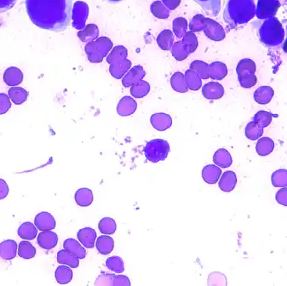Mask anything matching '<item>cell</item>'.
Returning a JSON list of instances; mask_svg holds the SVG:
<instances>
[{"mask_svg":"<svg viewBox=\"0 0 287 286\" xmlns=\"http://www.w3.org/2000/svg\"><path fill=\"white\" fill-rule=\"evenodd\" d=\"M34 225L40 231H47L53 230L55 228L56 222L49 212L43 211L36 215L34 218Z\"/></svg>","mask_w":287,"mask_h":286,"instance_id":"7","label":"cell"},{"mask_svg":"<svg viewBox=\"0 0 287 286\" xmlns=\"http://www.w3.org/2000/svg\"><path fill=\"white\" fill-rule=\"evenodd\" d=\"M261 133H262L261 129L256 124L250 123V125L247 126L246 135L248 138H250L251 140H255L258 137H260Z\"/></svg>","mask_w":287,"mask_h":286,"instance_id":"45","label":"cell"},{"mask_svg":"<svg viewBox=\"0 0 287 286\" xmlns=\"http://www.w3.org/2000/svg\"><path fill=\"white\" fill-rule=\"evenodd\" d=\"M9 97L16 105L23 104L28 98V92L20 87H12L9 89Z\"/></svg>","mask_w":287,"mask_h":286,"instance_id":"33","label":"cell"},{"mask_svg":"<svg viewBox=\"0 0 287 286\" xmlns=\"http://www.w3.org/2000/svg\"><path fill=\"white\" fill-rule=\"evenodd\" d=\"M55 277L58 284L65 285L72 281L73 279V272L70 266L61 265L55 270Z\"/></svg>","mask_w":287,"mask_h":286,"instance_id":"22","label":"cell"},{"mask_svg":"<svg viewBox=\"0 0 287 286\" xmlns=\"http://www.w3.org/2000/svg\"><path fill=\"white\" fill-rule=\"evenodd\" d=\"M99 29L95 24H89L86 27L84 28L82 30L79 32V38L84 42H91L95 41L98 37Z\"/></svg>","mask_w":287,"mask_h":286,"instance_id":"23","label":"cell"},{"mask_svg":"<svg viewBox=\"0 0 287 286\" xmlns=\"http://www.w3.org/2000/svg\"><path fill=\"white\" fill-rule=\"evenodd\" d=\"M283 49H284V51L286 52V53H287V41H286V42H285L284 47H283Z\"/></svg>","mask_w":287,"mask_h":286,"instance_id":"53","label":"cell"},{"mask_svg":"<svg viewBox=\"0 0 287 286\" xmlns=\"http://www.w3.org/2000/svg\"><path fill=\"white\" fill-rule=\"evenodd\" d=\"M64 249L73 254L79 259H83L86 258V249L83 247L82 244L79 242V241H76L75 239H66L65 242H64Z\"/></svg>","mask_w":287,"mask_h":286,"instance_id":"19","label":"cell"},{"mask_svg":"<svg viewBox=\"0 0 287 286\" xmlns=\"http://www.w3.org/2000/svg\"><path fill=\"white\" fill-rule=\"evenodd\" d=\"M256 120L257 122L260 123L262 126H267L270 122V115L267 113H258L256 116Z\"/></svg>","mask_w":287,"mask_h":286,"instance_id":"49","label":"cell"},{"mask_svg":"<svg viewBox=\"0 0 287 286\" xmlns=\"http://www.w3.org/2000/svg\"><path fill=\"white\" fill-rule=\"evenodd\" d=\"M202 93L205 98L219 99L222 97L224 91L223 88L218 83H208L204 86Z\"/></svg>","mask_w":287,"mask_h":286,"instance_id":"24","label":"cell"},{"mask_svg":"<svg viewBox=\"0 0 287 286\" xmlns=\"http://www.w3.org/2000/svg\"><path fill=\"white\" fill-rule=\"evenodd\" d=\"M157 44L163 50H171L174 45V34L171 30H164L161 32L157 37Z\"/></svg>","mask_w":287,"mask_h":286,"instance_id":"28","label":"cell"},{"mask_svg":"<svg viewBox=\"0 0 287 286\" xmlns=\"http://www.w3.org/2000/svg\"><path fill=\"white\" fill-rule=\"evenodd\" d=\"M17 253L22 259H31L36 255V249L30 242H28L25 240L19 243Z\"/></svg>","mask_w":287,"mask_h":286,"instance_id":"26","label":"cell"},{"mask_svg":"<svg viewBox=\"0 0 287 286\" xmlns=\"http://www.w3.org/2000/svg\"><path fill=\"white\" fill-rule=\"evenodd\" d=\"M113 48V43L109 38L101 37L86 45L85 51L89 62L100 63Z\"/></svg>","mask_w":287,"mask_h":286,"instance_id":"3","label":"cell"},{"mask_svg":"<svg viewBox=\"0 0 287 286\" xmlns=\"http://www.w3.org/2000/svg\"><path fill=\"white\" fill-rule=\"evenodd\" d=\"M17 3V0H0V13L10 10Z\"/></svg>","mask_w":287,"mask_h":286,"instance_id":"48","label":"cell"},{"mask_svg":"<svg viewBox=\"0 0 287 286\" xmlns=\"http://www.w3.org/2000/svg\"><path fill=\"white\" fill-rule=\"evenodd\" d=\"M28 16L42 29L61 32L72 21V0H25Z\"/></svg>","mask_w":287,"mask_h":286,"instance_id":"1","label":"cell"},{"mask_svg":"<svg viewBox=\"0 0 287 286\" xmlns=\"http://www.w3.org/2000/svg\"><path fill=\"white\" fill-rule=\"evenodd\" d=\"M182 42L184 43L185 46L188 48V50L190 52V54L195 52L196 48L198 47V41H197V37L195 36V34L192 32H188L186 33L184 36H183V40Z\"/></svg>","mask_w":287,"mask_h":286,"instance_id":"40","label":"cell"},{"mask_svg":"<svg viewBox=\"0 0 287 286\" xmlns=\"http://www.w3.org/2000/svg\"><path fill=\"white\" fill-rule=\"evenodd\" d=\"M110 64V72L115 79H120L131 67L130 60L127 59V49L123 46H117L107 57Z\"/></svg>","mask_w":287,"mask_h":286,"instance_id":"2","label":"cell"},{"mask_svg":"<svg viewBox=\"0 0 287 286\" xmlns=\"http://www.w3.org/2000/svg\"><path fill=\"white\" fill-rule=\"evenodd\" d=\"M188 29V23L187 20L183 17H178L175 18L173 23V29L174 33L178 38H182L185 34L187 33Z\"/></svg>","mask_w":287,"mask_h":286,"instance_id":"38","label":"cell"},{"mask_svg":"<svg viewBox=\"0 0 287 286\" xmlns=\"http://www.w3.org/2000/svg\"><path fill=\"white\" fill-rule=\"evenodd\" d=\"M184 77L188 89H191V90L196 91V90L201 89V87L202 86V82L197 72L190 69V70H188L185 73Z\"/></svg>","mask_w":287,"mask_h":286,"instance_id":"29","label":"cell"},{"mask_svg":"<svg viewBox=\"0 0 287 286\" xmlns=\"http://www.w3.org/2000/svg\"><path fill=\"white\" fill-rule=\"evenodd\" d=\"M78 239L79 242L85 248L93 249L96 245V232L91 227H85L79 229L78 232Z\"/></svg>","mask_w":287,"mask_h":286,"instance_id":"8","label":"cell"},{"mask_svg":"<svg viewBox=\"0 0 287 286\" xmlns=\"http://www.w3.org/2000/svg\"><path fill=\"white\" fill-rule=\"evenodd\" d=\"M171 85L173 89L177 92L185 93L188 90L184 75L181 72H176L171 77Z\"/></svg>","mask_w":287,"mask_h":286,"instance_id":"31","label":"cell"},{"mask_svg":"<svg viewBox=\"0 0 287 286\" xmlns=\"http://www.w3.org/2000/svg\"><path fill=\"white\" fill-rule=\"evenodd\" d=\"M113 238H111L110 235H101L96 239V247L97 251L103 256L110 255V253L113 251L114 249Z\"/></svg>","mask_w":287,"mask_h":286,"instance_id":"21","label":"cell"},{"mask_svg":"<svg viewBox=\"0 0 287 286\" xmlns=\"http://www.w3.org/2000/svg\"><path fill=\"white\" fill-rule=\"evenodd\" d=\"M150 123L155 129L163 132L171 127L172 119L167 114L157 113L150 117Z\"/></svg>","mask_w":287,"mask_h":286,"instance_id":"11","label":"cell"},{"mask_svg":"<svg viewBox=\"0 0 287 286\" xmlns=\"http://www.w3.org/2000/svg\"><path fill=\"white\" fill-rule=\"evenodd\" d=\"M114 286H130L131 281L128 277L125 275H118L115 277L113 280Z\"/></svg>","mask_w":287,"mask_h":286,"instance_id":"47","label":"cell"},{"mask_svg":"<svg viewBox=\"0 0 287 286\" xmlns=\"http://www.w3.org/2000/svg\"><path fill=\"white\" fill-rule=\"evenodd\" d=\"M24 79L23 72H21L20 69L11 66L10 68L6 69V71L3 73V81L5 82L7 86H17L22 83Z\"/></svg>","mask_w":287,"mask_h":286,"instance_id":"17","label":"cell"},{"mask_svg":"<svg viewBox=\"0 0 287 286\" xmlns=\"http://www.w3.org/2000/svg\"><path fill=\"white\" fill-rule=\"evenodd\" d=\"M190 69L194 70L195 72L198 73V75L202 78V79H207L209 75L208 73L206 72V69H207V65L205 64L204 62L202 61H195L192 63L190 65Z\"/></svg>","mask_w":287,"mask_h":286,"instance_id":"41","label":"cell"},{"mask_svg":"<svg viewBox=\"0 0 287 286\" xmlns=\"http://www.w3.org/2000/svg\"><path fill=\"white\" fill-rule=\"evenodd\" d=\"M162 2L164 3L165 6L167 7L168 9L174 10L180 5L181 0H162Z\"/></svg>","mask_w":287,"mask_h":286,"instance_id":"51","label":"cell"},{"mask_svg":"<svg viewBox=\"0 0 287 286\" xmlns=\"http://www.w3.org/2000/svg\"><path fill=\"white\" fill-rule=\"evenodd\" d=\"M272 183L275 188H287V171L284 169L278 170L272 175Z\"/></svg>","mask_w":287,"mask_h":286,"instance_id":"36","label":"cell"},{"mask_svg":"<svg viewBox=\"0 0 287 286\" xmlns=\"http://www.w3.org/2000/svg\"><path fill=\"white\" fill-rule=\"evenodd\" d=\"M214 164L220 168H228L232 164V158L227 150L221 149L217 150L213 156Z\"/></svg>","mask_w":287,"mask_h":286,"instance_id":"27","label":"cell"},{"mask_svg":"<svg viewBox=\"0 0 287 286\" xmlns=\"http://www.w3.org/2000/svg\"><path fill=\"white\" fill-rule=\"evenodd\" d=\"M17 234L23 240L32 241L37 236L38 229L33 223L25 222L19 226Z\"/></svg>","mask_w":287,"mask_h":286,"instance_id":"18","label":"cell"},{"mask_svg":"<svg viewBox=\"0 0 287 286\" xmlns=\"http://www.w3.org/2000/svg\"><path fill=\"white\" fill-rule=\"evenodd\" d=\"M115 275L114 273H103L96 279V286H113V280Z\"/></svg>","mask_w":287,"mask_h":286,"instance_id":"42","label":"cell"},{"mask_svg":"<svg viewBox=\"0 0 287 286\" xmlns=\"http://www.w3.org/2000/svg\"><path fill=\"white\" fill-rule=\"evenodd\" d=\"M57 261L61 265L70 266L71 268H78L79 266V258L72 253L67 251L66 249L58 251Z\"/></svg>","mask_w":287,"mask_h":286,"instance_id":"20","label":"cell"},{"mask_svg":"<svg viewBox=\"0 0 287 286\" xmlns=\"http://www.w3.org/2000/svg\"><path fill=\"white\" fill-rule=\"evenodd\" d=\"M37 242L39 246L42 249H52L58 244V237L57 234L52 230L41 231L37 237Z\"/></svg>","mask_w":287,"mask_h":286,"instance_id":"10","label":"cell"},{"mask_svg":"<svg viewBox=\"0 0 287 286\" xmlns=\"http://www.w3.org/2000/svg\"><path fill=\"white\" fill-rule=\"evenodd\" d=\"M236 183H237V178L235 172L230 171H226L220 177L219 187L223 192L230 193L235 189Z\"/></svg>","mask_w":287,"mask_h":286,"instance_id":"12","label":"cell"},{"mask_svg":"<svg viewBox=\"0 0 287 286\" xmlns=\"http://www.w3.org/2000/svg\"><path fill=\"white\" fill-rule=\"evenodd\" d=\"M171 50V54L178 61L184 60L185 58H188V55L190 54V52L188 50V48L185 46L182 41H178L176 43H174Z\"/></svg>","mask_w":287,"mask_h":286,"instance_id":"34","label":"cell"},{"mask_svg":"<svg viewBox=\"0 0 287 286\" xmlns=\"http://www.w3.org/2000/svg\"></svg>","mask_w":287,"mask_h":286,"instance_id":"54","label":"cell"},{"mask_svg":"<svg viewBox=\"0 0 287 286\" xmlns=\"http://www.w3.org/2000/svg\"><path fill=\"white\" fill-rule=\"evenodd\" d=\"M150 10L153 14L155 17L160 19H164L167 18L170 16V9H168L167 7L164 5V3L161 1H156L154 2L151 6H150Z\"/></svg>","mask_w":287,"mask_h":286,"instance_id":"37","label":"cell"},{"mask_svg":"<svg viewBox=\"0 0 287 286\" xmlns=\"http://www.w3.org/2000/svg\"><path fill=\"white\" fill-rule=\"evenodd\" d=\"M199 3L205 12L212 16H218L221 8V0H194Z\"/></svg>","mask_w":287,"mask_h":286,"instance_id":"25","label":"cell"},{"mask_svg":"<svg viewBox=\"0 0 287 286\" xmlns=\"http://www.w3.org/2000/svg\"><path fill=\"white\" fill-rule=\"evenodd\" d=\"M107 268L115 273H122L125 271L123 259L119 256H111L106 260Z\"/></svg>","mask_w":287,"mask_h":286,"instance_id":"35","label":"cell"},{"mask_svg":"<svg viewBox=\"0 0 287 286\" xmlns=\"http://www.w3.org/2000/svg\"><path fill=\"white\" fill-rule=\"evenodd\" d=\"M275 199L279 204L287 206V188H281L275 195Z\"/></svg>","mask_w":287,"mask_h":286,"instance_id":"46","label":"cell"},{"mask_svg":"<svg viewBox=\"0 0 287 286\" xmlns=\"http://www.w3.org/2000/svg\"><path fill=\"white\" fill-rule=\"evenodd\" d=\"M209 286H226V280L222 273H213L208 278Z\"/></svg>","mask_w":287,"mask_h":286,"instance_id":"43","label":"cell"},{"mask_svg":"<svg viewBox=\"0 0 287 286\" xmlns=\"http://www.w3.org/2000/svg\"><path fill=\"white\" fill-rule=\"evenodd\" d=\"M17 242L13 240H6L0 243V257L4 260L13 259L17 253Z\"/></svg>","mask_w":287,"mask_h":286,"instance_id":"14","label":"cell"},{"mask_svg":"<svg viewBox=\"0 0 287 286\" xmlns=\"http://www.w3.org/2000/svg\"><path fill=\"white\" fill-rule=\"evenodd\" d=\"M76 204L81 207H88L94 201L92 191L89 188H79L74 195Z\"/></svg>","mask_w":287,"mask_h":286,"instance_id":"16","label":"cell"},{"mask_svg":"<svg viewBox=\"0 0 287 286\" xmlns=\"http://www.w3.org/2000/svg\"><path fill=\"white\" fill-rule=\"evenodd\" d=\"M89 16V6L86 3L77 2L73 7V26L77 29H81L85 28L86 20Z\"/></svg>","mask_w":287,"mask_h":286,"instance_id":"6","label":"cell"},{"mask_svg":"<svg viewBox=\"0 0 287 286\" xmlns=\"http://www.w3.org/2000/svg\"><path fill=\"white\" fill-rule=\"evenodd\" d=\"M222 171L217 165L208 164L202 171V178L208 184H216L221 176Z\"/></svg>","mask_w":287,"mask_h":286,"instance_id":"15","label":"cell"},{"mask_svg":"<svg viewBox=\"0 0 287 286\" xmlns=\"http://www.w3.org/2000/svg\"><path fill=\"white\" fill-rule=\"evenodd\" d=\"M11 108V102L9 95L4 93H0V115L4 114Z\"/></svg>","mask_w":287,"mask_h":286,"instance_id":"44","label":"cell"},{"mask_svg":"<svg viewBox=\"0 0 287 286\" xmlns=\"http://www.w3.org/2000/svg\"><path fill=\"white\" fill-rule=\"evenodd\" d=\"M257 151L261 156H267L274 149L273 141L269 139H263L257 144Z\"/></svg>","mask_w":287,"mask_h":286,"instance_id":"39","label":"cell"},{"mask_svg":"<svg viewBox=\"0 0 287 286\" xmlns=\"http://www.w3.org/2000/svg\"><path fill=\"white\" fill-rule=\"evenodd\" d=\"M110 3H119V2H121L123 0H108Z\"/></svg>","mask_w":287,"mask_h":286,"instance_id":"52","label":"cell"},{"mask_svg":"<svg viewBox=\"0 0 287 286\" xmlns=\"http://www.w3.org/2000/svg\"><path fill=\"white\" fill-rule=\"evenodd\" d=\"M9 194V186L6 181L0 179V200H3Z\"/></svg>","mask_w":287,"mask_h":286,"instance_id":"50","label":"cell"},{"mask_svg":"<svg viewBox=\"0 0 287 286\" xmlns=\"http://www.w3.org/2000/svg\"><path fill=\"white\" fill-rule=\"evenodd\" d=\"M150 90V86L149 83L141 80L140 82L131 86L130 92L132 96L135 98H142L146 96Z\"/></svg>","mask_w":287,"mask_h":286,"instance_id":"30","label":"cell"},{"mask_svg":"<svg viewBox=\"0 0 287 286\" xmlns=\"http://www.w3.org/2000/svg\"><path fill=\"white\" fill-rule=\"evenodd\" d=\"M144 75H145V72L142 66L141 65L134 66V68L130 69V71L127 72V75L124 76L122 78V84L124 87L129 88L131 86H134L135 84L141 81Z\"/></svg>","mask_w":287,"mask_h":286,"instance_id":"9","label":"cell"},{"mask_svg":"<svg viewBox=\"0 0 287 286\" xmlns=\"http://www.w3.org/2000/svg\"><path fill=\"white\" fill-rule=\"evenodd\" d=\"M216 23L213 20L205 18L201 15H196L191 22H190V29L193 32H199V31L204 30L206 36H208L210 39L214 40V41H219L221 40L220 38L216 34L215 32L213 30V25Z\"/></svg>","mask_w":287,"mask_h":286,"instance_id":"5","label":"cell"},{"mask_svg":"<svg viewBox=\"0 0 287 286\" xmlns=\"http://www.w3.org/2000/svg\"><path fill=\"white\" fill-rule=\"evenodd\" d=\"M137 109V103L134 99L130 96H125L120 100L118 107H117V112L122 117L130 116L135 112Z\"/></svg>","mask_w":287,"mask_h":286,"instance_id":"13","label":"cell"},{"mask_svg":"<svg viewBox=\"0 0 287 286\" xmlns=\"http://www.w3.org/2000/svg\"><path fill=\"white\" fill-rule=\"evenodd\" d=\"M100 232L104 235H113L117 229L116 222L111 218H103L98 224Z\"/></svg>","mask_w":287,"mask_h":286,"instance_id":"32","label":"cell"},{"mask_svg":"<svg viewBox=\"0 0 287 286\" xmlns=\"http://www.w3.org/2000/svg\"><path fill=\"white\" fill-rule=\"evenodd\" d=\"M147 160L151 163H158L167 158L170 152V144L166 140L156 139L149 141L144 148Z\"/></svg>","mask_w":287,"mask_h":286,"instance_id":"4","label":"cell"}]
</instances>
